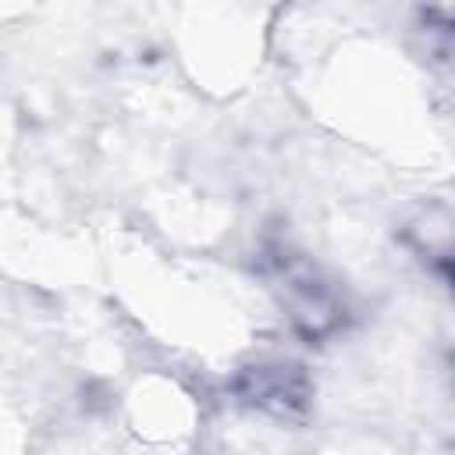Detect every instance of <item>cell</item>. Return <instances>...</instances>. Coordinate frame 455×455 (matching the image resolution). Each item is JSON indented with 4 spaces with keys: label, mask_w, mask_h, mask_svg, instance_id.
<instances>
[{
    "label": "cell",
    "mask_w": 455,
    "mask_h": 455,
    "mask_svg": "<svg viewBox=\"0 0 455 455\" xmlns=\"http://www.w3.org/2000/svg\"><path fill=\"white\" fill-rule=\"evenodd\" d=\"M444 270H448V281H451V284H455V259H451V263H448V267H444Z\"/></svg>",
    "instance_id": "6da1fadb"
}]
</instances>
